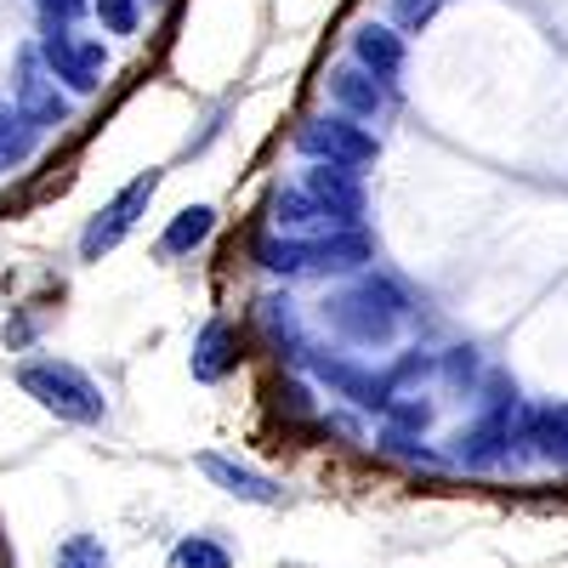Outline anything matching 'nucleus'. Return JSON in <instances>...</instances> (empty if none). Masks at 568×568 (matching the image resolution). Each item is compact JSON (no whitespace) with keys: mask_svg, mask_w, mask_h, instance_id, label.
Segmentation results:
<instances>
[{"mask_svg":"<svg viewBox=\"0 0 568 568\" xmlns=\"http://www.w3.org/2000/svg\"><path fill=\"white\" fill-rule=\"evenodd\" d=\"M58 568H109V546L98 535H69L58 546Z\"/></svg>","mask_w":568,"mask_h":568,"instance_id":"18","label":"nucleus"},{"mask_svg":"<svg viewBox=\"0 0 568 568\" xmlns=\"http://www.w3.org/2000/svg\"><path fill=\"white\" fill-rule=\"evenodd\" d=\"M18 387L40 404V409H52L58 420H74V426H98L109 415L98 382H91L85 369L63 364V358H23L18 364Z\"/></svg>","mask_w":568,"mask_h":568,"instance_id":"2","label":"nucleus"},{"mask_svg":"<svg viewBox=\"0 0 568 568\" xmlns=\"http://www.w3.org/2000/svg\"><path fill=\"white\" fill-rule=\"evenodd\" d=\"M375 256L364 227H342V233H318V240H267L262 245V267L267 273H358Z\"/></svg>","mask_w":568,"mask_h":568,"instance_id":"3","label":"nucleus"},{"mask_svg":"<svg viewBox=\"0 0 568 568\" xmlns=\"http://www.w3.org/2000/svg\"><path fill=\"white\" fill-rule=\"evenodd\" d=\"M171 568H233V551L211 535H187L171 546Z\"/></svg>","mask_w":568,"mask_h":568,"instance_id":"16","label":"nucleus"},{"mask_svg":"<svg viewBox=\"0 0 568 568\" xmlns=\"http://www.w3.org/2000/svg\"><path fill=\"white\" fill-rule=\"evenodd\" d=\"M240 329L227 318H211L200 336H194V353H187V369H194V382H227L233 369H240Z\"/></svg>","mask_w":568,"mask_h":568,"instance_id":"11","label":"nucleus"},{"mask_svg":"<svg viewBox=\"0 0 568 568\" xmlns=\"http://www.w3.org/2000/svg\"><path fill=\"white\" fill-rule=\"evenodd\" d=\"M511 444H524V404H489L484 420L460 426L449 438V460L466 471H495L511 460Z\"/></svg>","mask_w":568,"mask_h":568,"instance_id":"4","label":"nucleus"},{"mask_svg":"<svg viewBox=\"0 0 568 568\" xmlns=\"http://www.w3.org/2000/svg\"><path fill=\"white\" fill-rule=\"evenodd\" d=\"M40 63L58 80H69L74 91H98L103 69H109V52H103V40H74L63 23H52V34L40 40Z\"/></svg>","mask_w":568,"mask_h":568,"instance_id":"7","label":"nucleus"},{"mask_svg":"<svg viewBox=\"0 0 568 568\" xmlns=\"http://www.w3.org/2000/svg\"><path fill=\"white\" fill-rule=\"evenodd\" d=\"M404 313H409V296L398 291L393 278H382V273H364L353 291H342V296L324 302L329 329H336V336H347V342H358V347L393 342V329L404 324Z\"/></svg>","mask_w":568,"mask_h":568,"instance_id":"1","label":"nucleus"},{"mask_svg":"<svg viewBox=\"0 0 568 568\" xmlns=\"http://www.w3.org/2000/svg\"><path fill=\"white\" fill-rule=\"evenodd\" d=\"M524 444L546 466H568V404H540L524 409Z\"/></svg>","mask_w":568,"mask_h":568,"instance_id":"12","label":"nucleus"},{"mask_svg":"<svg viewBox=\"0 0 568 568\" xmlns=\"http://www.w3.org/2000/svg\"><path fill=\"white\" fill-rule=\"evenodd\" d=\"M160 194V171H142V176H131L125 187H120V194L98 211V216H91L85 222V233H80V256L85 262H103L120 240H125V233L142 222V216H149V200Z\"/></svg>","mask_w":568,"mask_h":568,"instance_id":"5","label":"nucleus"},{"mask_svg":"<svg viewBox=\"0 0 568 568\" xmlns=\"http://www.w3.org/2000/svg\"><path fill=\"white\" fill-rule=\"evenodd\" d=\"M40 12L52 18V23H69V18H80V12H85V0H40Z\"/></svg>","mask_w":568,"mask_h":568,"instance_id":"22","label":"nucleus"},{"mask_svg":"<svg viewBox=\"0 0 568 568\" xmlns=\"http://www.w3.org/2000/svg\"><path fill=\"white\" fill-rule=\"evenodd\" d=\"M329 91H336V103L353 114V120H375L382 114V80H375L369 69H336L329 74Z\"/></svg>","mask_w":568,"mask_h":568,"instance_id":"14","label":"nucleus"},{"mask_svg":"<svg viewBox=\"0 0 568 568\" xmlns=\"http://www.w3.org/2000/svg\"><path fill=\"white\" fill-rule=\"evenodd\" d=\"M211 227H216V211H211V205H187V211H176V222L160 233V251H165V256L200 251V245L211 240Z\"/></svg>","mask_w":568,"mask_h":568,"instance_id":"15","label":"nucleus"},{"mask_svg":"<svg viewBox=\"0 0 568 568\" xmlns=\"http://www.w3.org/2000/svg\"><path fill=\"white\" fill-rule=\"evenodd\" d=\"M194 466L205 471V478H211L222 495H233V500H251V506H284V484H278V478H267V471H256V466H245V460H227V455L205 449Z\"/></svg>","mask_w":568,"mask_h":568,"instance_id":"8","label":"nucleus"},{"mask_svg":"<svg viewBox=\"0 0 568 568\" xmlns=\"http://www.w3.org/2000/svg\"><path fill=\"white\" fill-rule=\"evenodd\" d=\"M353 58H358L375 80H393V74L404 69V40H398L393 29H382V23H364V29H353Z\"/></svg>","mask_w":568,"mask_h":568,"instance_id":"13","label":"nucleus"},{"mask_svg":"<svg viewBox=\"0 0 568 568\" xmlns=\"http://www.w3.org/2000/svg\"><path fill=\"white\" fill-rule=\"evenodd\" d=\"M98 18L109 34H131L136 29V0H98Z\"/></svg>","mask_w":568,"mask_h":568,"instance_id":"19","label":"nucleus"},{"mask_svg":"<svg viewBox=\"0 0 568 568\" xmlns=\"http://www.w3.org/2000/svg\"><path fill=\"white\" fill-rule=\"evenodd\" d=\"M296 149H302L307 160H318V165H347V171H358V165L375 160V136H369L364 125H353V114H329V120H307V125L296 131Z\"/></svg>","mask_w":568,"mask_h":568,"instance_id":"6","label":"nucleus"},{"mask_svg":"<svg viewBox=\"0 0 568 568\" xmlns=\"http://www.w3.org/2000/svg\"><path fill=\"white\" fill-rule=\"evenodd\" d=\"M18 114H23L34 131H45V125H63V120H69V98L58 91V74H52V69H40V58H34V52L23 58V80H18Z\"/></svg>","mask_w":568,"mask_h":568,"instance_id":"10","label":"nucleus"},{"mask_svg":"<svg viewBox=\"0 0 568 568\" xmlns=\"http://www.w3.org/2000/svg\"><path fill=\"white\" fill-rule=\"evenodd\" d=\"M471 369H478V358H471V347H455V353L444 358V375H449V382H471Z\"/></svg>","mask_w":568,"mask_h":568,"instance_id":"21","label":"nucleus"},{"mask_svg":"<svg viewBox=\"0 0 568 568\" xmlns=\"http://www.w3.org/2000/svg\"><path fill=\"white\" fill-rule=\"evenodd\" d=\"M29 149H34V125H29L18 109H0V171L23 165Z\"/></svg>","mask_w":568,"mask_h":568,"instance_id":"17","label":"nucleus"},{"mask_svg":"<svg viewBox=\"0 0 568 568\" xmlns=\"http://www.w3.org/2000/svg\"><path fill=\"white\" fill-rule=\"evenodd\" d=\"M438 7H444V0H393V12H398V23H409V29H415V23H426V18L438 12Z\"/></svg>","mask_w":568,"mask_h":568,"instance_id":"20","label":"nucleus"},{"mask_svg":"<svg viewBox=\"0 0 568 568\" xmlns=\"http://www.w3.org/2000/svg\"><path fill=\"white\" fill-rule=\"evenodd\" d=\"M302 187L318 200V211L336 227H358V216H364V182L347 165H313L302 176Z\"/></svg>","mask_w":568,"mask_h":568,"instance_id":"9","label":"nucleus"}]
</instances>
